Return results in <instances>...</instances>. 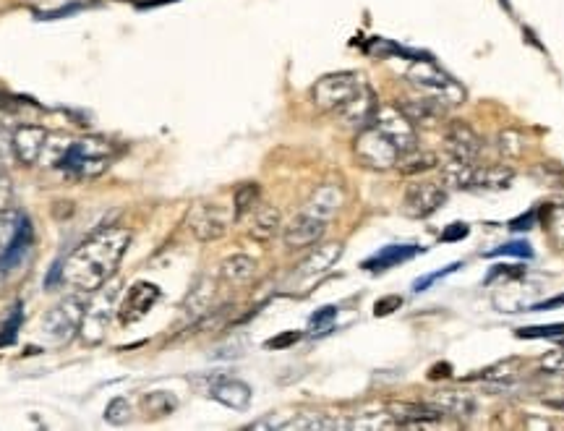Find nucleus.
I'll list each match as a JSON object with an SVG mask.
<instances>
[{
  "label": "nucleus",
  "instance_id": "nucleus-1",
  "mask_svg": "<svg viewBox=\"0 0 564 431\" xmlns=\"http://www.w3.org/2000/svg\"><path fill=\"white\" fill-rule=\"evenodd\" d=\"M131 246V230L121 225H105L79 243V249L63 262V283L79 293H94L121 267Z\"/></svg>",
  "mask_w": 564,
  "mask_h": 431
},
{
  "label": "nucleus",
  "instance_id": "nucleus-2",
  "mask_svg": "<svg viewBox=\"0 0 564 431\" xmlns=\"http://www.w3.org/2000/svg\"><path fill=\"white\" fill-rule=\"evenodd\" d=\"M115 160V147L105 139H79V142H71L63 155L61 165L58 168L71 176L74 181H94L100 178L105 170L113 165Z\"/></svg>",
  "mask_w": 564,
  "mask_h": 431
},
{
  "label": "nucleus",
  "instance_id": "nucleus-3",
  "mask_svg": "<svg viewBox=\"0 0 564 431\" xmlns=\"http://www.w3.org/2000/svg\"><path fill=\"white\" fill-rule=\"evenodd\" d=\"M123 280L121 277H110L108 283L94 290V298L84 311V322H81V340L87 345H100L108 335L110 324L118 317V306H121Z\"/></svg>",
  "mask_w": 564,
  "mask_h": 431
},
{
  "label": "nucleus",
  "instance_id": "nucleus-4",
  "mask_svg": "<svg viewBox=\"0 0 564 431\" xmlns=\"http://www.w3.org/2000/svg\"><path fill=\"white\" fill-rule=\"evenodd\" d=\"M87 298L84 293L76 290L74 296L61 298L58 304L50 306L42 317L40 332L50 345H66L71 343L81 330V322H84V311H87Z\"/></svg>",
  "mask_w": 564,
  "mask_h": 431
},
{
  "label": "nucleus",
  "instance_id": "nucleus-5",
  "mask_svg": "<svg viewBox=\"0 0 564 431\" xmlns=\"http://www.w3.org/2000/svg\"><path fill=\"white\" fill-rule=\"evenodd\" d=\"M408 81L421 95L434 97V100H439L442 105H447V108L465 102V89L460 87L450 74H444L442 68L434 66L429 58H421L416 66L410 68Z\"/></svg>",
  "mask_w": 564,
  "mask_h": 431
},
{
  "label": "nucleus",
  "instance_id": "nucleus-6",
  "mask_svg": "<svg viewBox=\"0 0 564 431\" xmlns=\"http://www.w3.org/2000/svg\"><path fill=\"white\" fill-rule=\"evenodd\" d=\"M361 87V76L353 74V71H337V74H327L316 81L311 87V102L322 113H337Z\"/></svg>",
  "mask_w": 564,
  "mask_h": 431
},
{
  "label": "nucleus",
  "instance_id": "nucleus-7",
  "mask_svg": "<svg viewBox=\"0 0 564 431\" xmlns=\"http://www.w3.org/2000/svg\"><path fill=\"white\" fill-rule=\"evenodd\" d=\"M353 152H356L358 162H361L363 168L371 170L397 168V160H400V149H397L390 136L382 134L374 123H371L369 128L358 131Z\"/></svg>",
  "mask_w": 564,
  "mask_h": 431
},
{
  "label": "nucleus",
  "instance_id": "nucleus-8",
  "mask_svg": "<svg viewBox=\"0 0 564 431\" xmlns=\"http://www.w3.org/2000/svg\"><path fill=\"white\" fill-rule=\"evenodd\" d=\"M235 220V215H230L228 209L215 202H199L191 207L186 217V225L191 230V236L202 243H212L225 238V233L230 230V223Z\"/></svg>",
  "mask_w": 564,
  "mask_h": 431
},
{
  "label": "nucleus",
  "instance_id": "nucleus-9",
  "mask_svg": "<svg viewBox=\"0 0 564 431\" xmlns=\"http://www.w3.org/2000/svg\"><path fill=\"white\" fill-rule=\"evenodd\" d=\"M447 202V189L437 181H416L405 186L403 194V215L413 217V220H423L431 217L434 212L444 207Z\"/></svg>",
  "mask_w": 564,
  "mask_h": 431
},
{
  "label": "nucleus",
  "instance_id": "nucleus-10",
  "mask_svg": "<svg viewBox=\"0 0 564 431\" xmlns=\"http://www.w3.org/2000/svg\"><path fill=\"white\" fill-rule=\"evenodd\" d=\"M374 126L387 134L395 142V147L400 149V155L410 152V149L418 147V134H416V126L400 113L397 105H379L374 115Z\"/></svg>",
  "mask_w": 564,
  "mask_h": 431
},
{
  "label": "nucleus",
  "instance_id": "nucleus-11",
  "mask_svg": "<svg viewBox=\"0 0 564 431\" xmlns=\"http://www.w3.org/2000/svg\"><path fill=\"white\" fill-rule=\"evenodd\" d=\"M50 142H53V134H50L47 128L34 126V123H24V126L16 128L14 136H11L16 160L24 162V165H37V162H45Z\"/></svg>",
  "mask_w": 564,
  "mask_h": 431
},
{
  "label": "nucleus",
  "instance_id": "nucleus-12",
  "mask_svg": "<svg viewBox=\"0 0 564 431\" xmlns=\"http://www.w3.org/2000/svg\"><path fill=\"white\" fill-rule=\"evenodd\" d=\"M444 149L452 160H463V162H478L481 152H484V139L478 134L476 128L468 126L463 121H452L447 126V134H444Z\"/></svg>",
  "mask_w": 564,
  "mask_h": 431
},
{
  "label": "nucleus",
  "instance_id": "nucleus-13",
  "mask_svg": "<svg viewBox=\"0 0 564 431\" xmlns=\"http://www.w3.org/2000/svg\"><path fill=\"white\" fill-rule=\"evenodd\" d=\"M251 429H280V431H329V429H350V421H340L332 413H293L288 421L264 418Z\"/></svg>",
  "mask_w": 564,
  "mask_h": 431
},
{
  "label": "nucleus",
  "instance_id": "nucleus-14",
  "mask_svg": "<svg viewBox=\"0 0 564 431\" xmlns=\"http://www.w3.org/2000/svg\"><path fill=\"white\" fill-rule=\"evenodd\" d=\"M160 301V288L155 283H147V280H139L131 288L126 290V296L121 298V306H118V319L121 324H134L141 317H147L149 309Z\"/></svg>",
  "mask_w": 564,
  "mask_h": 431
},
{
  "label": "nucleus",
  "instance_id": "nucleus-15",
  "mask_svg": "<svg viewBox=\"0 0 564 431\" xmlns=\"http://www.w3.org/2000/svg\"><path fill=\"white\" fill-rule=\"evenodd\" d=\"M376 110H379V102H376L374 89L363 84L356 95L350 97L343 108L337 110V118H340V123H343L345 128L363 131V128H369L371 123H374Z\"/></svg>",
  "mask_w": 564,
  "mask_h": 431
},
{
  "label": "nucleus",
  "instance_id": "nucleus-16",
  "mask_svg": "<svg viewBox=\"0 0 564 431\" xmlns=\"http://www.w3.org/2000/svg\"><path fill=\"white\" fill-rule=\"evenodd\" d=\"M324 230H327L324 220H319V217L309 215V212H303L301 209V212L282 228V241L293 251L309 249V246H316V243L322 241Z\"/></svg>",
  "mask_w": 564,
  "mask_h": 431
},
{
  "label": "nucleus",
  "instance_id": "nucleus-17",
  "mask_svg": "<svg viewBox=\"0 0 564 431\" xmlns=\"http://www.w3.org/2000/svg\"><path fill=\"white\" fill-rule=\"evenodd\" d=\"M340 256H343V243H322V246H316V249L298 264L296 280H301V283H306V280H319V277H324L335 267Z\"/></svg>",
  "mask_w": 564,
  "mask_h": 431
},
{
  "label": "nucleus",
  "instance_id": "nucleus-18",
  "mask_svg": "<svg viewBox=\"0 0 564 431\" xmlns=\"http://www.w3.org/2000/svg\"><path fill=\"white\" fill-rule=\"evenodd\" d=\"M207 395L220 405H225V408H233V411H246L251 405V387L233 377L212 379L207 387Z\"/></svg>",
  "mask_w": 564,
  "mask_h": 431
},
{
  "label": "nucleus",
  "instance_id": "nucleus-19",
  "mask_svg": "<svg viewBox=\"0 0 564 431\" xmlns=\"http://www.w3.org/2000/svg\"><path fill=\"white\" fill-rule=\"evenodd\" d=\"M343 204H345L343 186H340V183H322V186L309 196V202L303 204V212H309V215L329 223V220L343 209Z\"/></svg>",
  "mask_w": 564,
  "mask_h": 431
},
{
  "label": "nucleus",
  "instance_id": "nucleus-20",
  "mask_svg": "<svg viewBox=\"0 0 564 431\" xmlns=\"http://www.w3.org/2000/svg\"><path fill=\"white\" fill-rule=\"evenodd\" d=\"M397 108H400V113H403L413 126H434V123L442 121V115L447 113V105H442V102L429 95L410 97V100L400 102Z\"/></svg>",
  "mask_w": 564,
  "mask_h": 431
},
{
  "label": "nucleus",
  "instance_id": "nucleus-21",
  "mask_svg": "<svg viewBox=\"0 0 564 431\" xmlns=\"http://www.w3.org/2000/svg\"><path fill=\"white\" fill-rule=\"evenodd\" d=\"M34 243V228L27 217H19V225H16V233L11 238V243L6 246V251L0 254V270L11 272L14 267H19L24 262V256L32 251Z\"/></svg>",
  "mask_w": 564,
  "mask_h": 431
},
{
  "label": "nucleus",
  "instance_id": "nucleus-22",
  "mask_svg": "<svg viewBox=\"0 0 564 431\" xmlns=\"http://www.w3.org/2000/svg\"><path fill=\"white\" fill-rule=\"evenodd\" d=\"M280 230H282V215L275 204H259V207L251 212L249 236L254 238L256 243L275 241Z\"/></svg>",
  "mask_w": 564,
  "mask_h": 431
},
{
  "label": "nucleus",
  "instance_id": "nucleus-23",
  "mask_svg": "<svg viewBox=\"0 0 564 431\" xmlns=\"http://www.w3.org/2000/svg\"><path fill=\"white\" fill-rule=\"evenodd\" d=\"M212 301H215V283L204 277L191 288V293L183 301V319L188 324H196L199 319H204L212 311Z\"/></svg>",
  "mask_w": 564,
  "mask_h": 431
},
{
  "label": "nucleus",
  "instance_id": "nucleus-24",
  "mask_svg": "<svg viewBox=\"0 0 564 431\" xmlns=\"http://www.w3.org/2000/svg\"><path fill=\"white\" fill-rule=\"evenodd\" d=\"M429 405H434L442 416H457V418H470L476 413V400L470 392L460 390H442L434 392L429 400Z\"/></svg>",
  "mask_w": 564,
  "mask_h": 431
},
{
  "label": "nucleus",
  "instance_id": "nucleus-25",
  "mask_svg": "<svg viewBox=\"0 0 564 431\" xmlns=\"http://www.w3.org/2000/svg\"><path fill=\"white\" fill-rule=\"evenodd\" d=\"M515 181V170L510 165H478L476 162V176H473V189L478 191H502L510 189V183Z\"/></svg>",
  "mask_w": 564,
  "mask_h": 431
},
{
  "label": "nucleus",
  "instance_id": "nucleus-26",
  "mask_svg": "<svg viewBox=\"0 0 564 431\" xmlns=\"http://www.w3.org/2000/svg\"><path fill=\"white\" fill-rule=\"evenodd\" d=\"M418 246L413 243H395V246H384L382 251H376L371 259L363 262V270H371V272H382V270H390V267H397V264L408 262L413 256L418 254Z\"/></svg>",
  "mask_w": 564,
  "mask_h": 431
},
{
  "label": "nucleus",
  "instance_id": "nucleus-27",
  "mask_svg": "<svg viewBox=\"0 0 564 431\" xmlns=\"http://www.w3.org/2000/svg\"><path fill=\"white\" fill-rule=\"evenodd\" d=\"M390 413L397 421V426H423L442 416V413L429 403H392Z\"/></svg>",
  "mask_w": 564,
  "mask_h": 431
},
{
  "label": "nucleus",
  "instance_id": "nucleus-28",
  "mask_svg": "<svg viewBox=\"0 0 564 431\" xmlns=\"http://www.w3.org/2000/svg\"><path fill=\"white\" fill-rule=\"evenodd\" d=\"M473 176H476V162L452 160L442 165V186L444 189L468 191L473 189Z\"/></svg>",
  "mask_w": 564,
  "mask_h": 431
},
{
  "label": "nucleus",
  "instance_id": "nucleus-29",
  "mask_svg": "<svg viewBox=\"0 0 564 431\" xmlns=\"http://www.w3.org/2000/svg\"><path fill=\"white\" fill-rule=\"evenodd\" d=\"M254 275H256V262L246 254H233L220 264V280L228 285L249 283Z\"/></svg>",
  "mask_w": 564,
  "mask_h": 431
},
{
  "label": "nucleus",
  "instance_id": "nucleus-30",
  "mask_svg": "<svg viewBox=\"0 0 564 431\" xmlns=\"http://www.w3.org/2000/svg\"><path fill=\"white\" fill-rule=\"evenodd\" d=\"M262 204V186L256 181L241 183L233 194V215L235 220H243L246 215H251L256 207Z\"/></svg>",
  "mask_w": 564,
  "mask_h": 431
},
{
  "label": "nucleus",
  "instance_id": "nucleus-31",
  "mask_svg": "<svg viewBox=\"0 0 564 431\" xmlns=\"http://www.w3.org/2000/svg\"><path fill=\"white\" fill-rule=\"evenodd\" d=\"M437 165L439 157L434 155V152H418V147L400 155V160H397V168H400L403 176H421V173H429V170H434Z\"/></svg>",
  "mask_w": 564,
  "mask_h": 431
},
{
  "label": "nucleus",
  "instance_id": "nucleus-32",
  "mask_svg": "<svg viewBox=\"0 0 564 431\" xmlns=\"http://www.w3.org/2000/svg\"><path fill=\"white\" fill-rule=\"evenodd\" d=\"M517 374H520V361L517 358H507V361H502V364H494L489 366V369L481 374V379L489 384H502V387H512L517 379Z\"/></svg>",
  "mask_w": 564,
  "mask_h": 431
},
{
  "label": "nucleus",
  "instance_id": "nucleus-33",
  "mask_svg": "<svg viewBox=\"0 0 564 431\" xmlns=\"http://www.w3.org/2000/svg\"><path fill=\"white\" fill-rule=\"evenodd\" d=\"M541 217H544V225H546V230H549V236L554 238V243L564 246V202L562 199L554 204H546V207L541 209Z\"/></svg>",
  "mask_w": 564,
  "mask_h": 431
},
{
  "label": "nucleus",
  "instance_id": "nucleus-34",
  "mask_svg": "<svg viewBox=\"0 0 564 431\" xmlns=\"http://www.w3.org/2000/svg\"><path fill=\"white\" fill-rule=\"evenodd\" d=\"M497 152L504 157V160H517V157H523L525 152V136L520 131H499L497 134Z\"/></svg>",
  "mask_w": 564,
  "mask_h": 431
},
{
  "label": "nucleus",
  "instance_id": "nucleus-35",
  "mask_svg": "<svg viewBox=\"0 0 564 431\" xmlns=\"http://www.w3.org/2000/svg\"><path fill=\"white\" fill-rule=\"evenodd\" d=\"M350 429H397V421L392 418L390 408H387V411L361 413V416L350 421Z\"/></svg>",
  "mask_w": 564,
  "mask_h": 431
},
{
  "label": "nucleus",
  "instance_id": "nucleus-36",
  "mask_svg": "<svg viewBox=\"0 0 564 431\" xmlns=\"http://www.w3.org/2000/svg\"><path fill=\"white\" fill-rule=\"evenodd\" d=\"M175 405H178V400L170 392H147L141 398V408L152 413V416H168V413L175 411Z\"/></svg>",
  "mask_w": 564,
  "mask_h": 431
},
{
  "label": "nucleus",
  "instance_id": "nucleus-37",
  "mask_svg": "<svg viewBox=\"0 0 564 431\" xmlns=\"http://www.w3.org/2000/svg\"><path fill=\"white\" fill-rule=\"evenodd\" d=\"M21 304H16L14 309H11V314L6 317V322L0 324V348L3 345H11L16 343V337H19V327H21Z\"/></svg>",
  "mask_w": 564,
  "mask_h": 431
},
{
  "label": "nucleus",
  "instance_id": "nucleus-38",
  "mask_svg": "<svg viewBox=\"0 0 564 431\" xmlns=\"http://www.w3.org/2000/svg\"><path fill=\"white\" fill-rule=\"evenodd\" d=\"M105 421L110 426H123L131 421V403L126 398H115L110 400L108 408H105Z\"/></svg>",
  "mask_w": 564,
  "mask_h": 431
},
{
  "label": "nucleus",
  "instance_id": "nucleus-39",
  "mask_svg": "<svg viewBox=\"0 0 564 431\" xmlns=\"http://www.w3.org/2000/svg\"><path fill=\"white\" fill-rule=\"evenodd\" d=\"M517 337H525V340H538V337H564V322L523 327V330H517Z\"/></svg>",
  "mask_w": 564,
  "mask_h": 431
},
{
  "label": "nucleus",
  "instance_id": "nucleus-40",
  "mask_svg": "<svg viewBox=\"0 0 564 431\" xmlns=\"http://www.w3.org/2000/svg\"><path fill=\"white\" fill-rule=\"evenodd\" d=\"M486 256H520V259H531L533 249L525 241H512V243H504V246H499V249L489 251Z\"/></svg>",
  "mask_w": 564,
  "mask_h": 431
},
{
  "label": "nucleus",
  "instance_id": "nucleus-41",
  "mask_svg": "<svg viewBox=\"0 0 564 431\" xmlns=\"http://www.w3.org/2000/svg\"><path fill=\"white\" fill-rule=\"evenodd\" d=\"M337 317V306H324V309L314 311L309 319V327L314 332H324L329 330V324H332V319Z\"/></svg>",
  "mask_w": 564,
  "mask_h": 431
},
{
  "label": "nucleus",
  "instance_id": "nucleus-42",
  "mask_svg": "<svg viewBox=\"0 0 564 431\" xmlns=\"http://www.w3.org/2000/svg\"><path fill=\"white\" fill-rule=\"evenodd\" d=\"M541 369L546 374H557V377H564V348L562 351H551L541 358Z\"/></svg>",
  "mask_w": 564,
  "mask_h": 431
},
{
  "label": "nucleus",
  "instance_id": "nucleus-43",
  "mask_svg": "<svg viewBox=\"0 0 564 431\" xmlns=\"http://www.w3.org/2000/svg\"><path fill=\"white\" fill-rule=\"evenodd\" d=\"M298 340H301V332H280L272 340H267V348L269 351H285L290 345H296Z\"/></svg>",
  "mask_w": 564,
  "mask_h": 431
},
{
  "label": "nucleus",
  "instance_id": "nucleus-44",
  "mask_svg": "<svg viewBox=\"0 0 564 431\" xmlns=\"http://www.w3.org/2000/svg\"><path fill=\"white\" fill-rule=\"evenodd\" d=\"M16 225H19V220H14V217L0 215V254L6 251V246H8V243H11V238H14Z\"/></svg>",
  "mask_w": 564,
  "mask_h": 431
},
{
  "label": "nucleus",
  "instance_id": "nucleus-45",
  "mask_svg": "<svg viewBox=\"0 0 564 431\" xmlns=\"http://www.w3.org/2000/svg\"><path fill=\"white\" fill-rule=\"evenodd\" d=\"M11 204H14V186L0 173V215H8Z\"/></svg>",
  "mask_w": 564,
  "mask_h": 431
},
{
  "label": "nucleus",
  "instance_id": "nucleus-46",
  "mask_svg": "<svg viewBox=\"0 0 564 431\" xmlns=\"http://www.w3.org/2000/svg\"><path fill=\"white\" fill-rule=\"evenodd\" d=\"M403 306V298L400 296H387V298H379L374 306V314L376 317H387V314H392L395 309H400Z\"/></svg>",
  "mask_w": 564,
  "mask_h": 431
},
{
  "label": "nucleus",
  "instance_id": "nucleus-47",
  "mask_svg": "<svg viewBox=\"0 0 564 431\" xmlns=\"http://www.w3.org/2000/svg\"><path fill=\"white\" fill-rule=\"evenodd\" d=\"M470 233V228L465 223H452L450 228L444 230L442 233V241L444 243H452V241H463L465 236H468Z\"/></svg>",
  "mask_w": 564,
  "mask_h": 431
},
{
  "label": "nucleus",
  "instance_id": "nucleus-48",
  "mask_svg": "<svg viewBox=\"0 0 564 431\" xmlns=\"http://www.w3.org/2000/svg\"><path fill=\"white\" fill-rule=\"evenodd\" d=\"M14 155V144H11V136H6V131L0 128V165H6Z\"/></svg>",
  "mask_w": 564,
  "mask_h": 431
},
{
  "label": "nucleus",
  "instance_id": "nucleus-49",
  "mask_svg": "<svg viewBox=\"0 0 564 431\" xmlns=\"http://www.w3.org/2000/svg\"><path fill=\"white\" fill-rule=\"evenodd\" d=\"M536 217H538V212H528V215L512 220L510 228L512 230H528V228H533V223H536Z\"/></svg>",
  "mask_w": 564,
  "mask_h": 431
},
{
  "label": "nucleus",
  "instance_id": "nucleus-50",
  "mask_svg": "<svg viewBox=\"0 0 564 431\" xmlns=\"http://www.w3.org/2000/svg\"><path fill=\"white\" fill-rule=\"evenodd\" d=\"M431 377H450V364L434 366V371H431Z\"/></svg>",
  "mask_w": 564,
  "mask_h": 431
},
{
  "label": "nucleus",
  "instance_id": "nucleus-51",
  "mask_svg": "<svg viewBox=\"0 0 564 431\" xmlns=\"http://www.w3.org/2000/svg\"><path fill=\"white\" fill-rule=\"evenodd\" d=\"M549 405H554V408H562L564 411V400H546Z\"/></svg>",
  "mask_w": 564,
  "mask_h": 431
}]
</instances>
